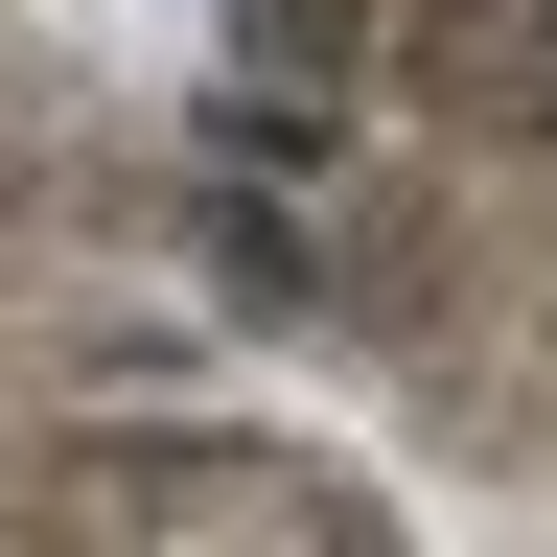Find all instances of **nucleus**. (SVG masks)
<instances>
[{
	"instance_id": "nucleus-1",
	"label": "nucleus",
	"mask_w": 557,
	"mask_h": 557,
	"mask_svg": "<svg viewBox=\"0 0 557 557\" xmlns=\"http://www.w3.org/2000/svg\"><path fill=\"white\" fill-rule=\"evenodd\" d=\"M209 256L465 442H557V0H233Z\"/></svg>"
}]
</instances>
